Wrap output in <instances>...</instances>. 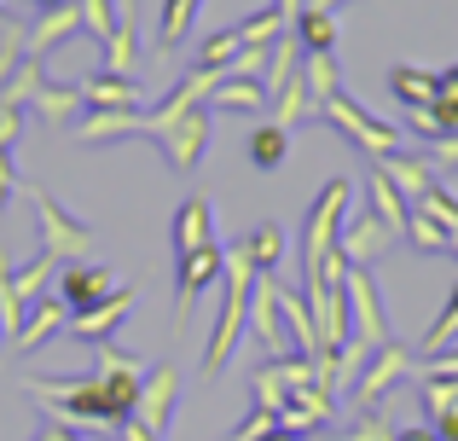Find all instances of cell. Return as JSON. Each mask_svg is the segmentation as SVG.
<instances>
[{
  "label": "cell",
  "mask_w": 458,
  "mask_h": 441,
  "mask_svg": "<svg viewBox=\"0 0 458 441\" xmlns=\"http://www.w3.org/2000/svg\"><path fill=\"white\" fill-rule=\"evenodd\" d=\"M250 296H256V267H250V256L233 244L226 261H221V314H215V337H209V349H203V372L209 377H221L226 360H233L238 331L250 326Z\"/></svg>",
  "instance_id": "2"
},
{
  "label": "cell",
  "mask_w": 458,
  "mask_h": 441,
  "mask_svg": "<svg viewBox=\"0 0 458 441\" xmlns=\"http://www.w3.org/2000/svg\"><path fill=\"white\" fill-rule=\"evenodd\" d=\"M273 430H279V412L256 407V412H250V419H244V424L233 430V441H261V436H273Z\"/></svg>",
  "instance_id": "39"
},
{
  "label": "cell",
  "mask_w": 458,
  "mask_h": 441,
  "mask_svg": "<svg viewBox=\"0 0 458 441\" xmlns=\"http://www.w3.org/2000/svg\"><path fill=\"white\" fill-rule=\"evenodd\" d=\"M140 377L146 366L116 354L111 343H99V366L81 377H23L35 401L47 412H58L64 424H81V430H123L134 419V401H140Z\"/></svg>",
  "instance_id": "1"
},
{
  "label": "cell",
  "mask_w": 458,
  "mask_h": 441,
  "mask_svg": "<svg viewBox=\"0 0 458 441\" xmlns=\"http://www.w3.org/2000/svg\"><path fill=\"white\" fill-rule=\"evenodd\" d=\"M429 169H458V134L429 140Z\"/></svg>",
  "instance_id": "40"
},
{
  "label": "cell",
  "mask_w": 458,
  "mask_h": 441,
  "mask_svg": "<svg viewBox=\"0 0 458 441\" xmlns=\"http://www.w3.org/2000/svg\"><path fill=\"white\" fill-rule=\"evenodd\" d=\"M273 12H279L284 23H296V18H302V12H308V0H273Z\"/></svg>",
  "instance_id": "46"
},
{
  "label": "cell",
  "mask_w": 458,
  "mask_h": 441,
  "mask_svg": "<svg viewBox=\"0 0 458 441\" xmlns=\"http://www.w3.org/2000/svg\"><path fill=\"white\" fill-rule=\"evenodd\" d=\"M244 53V41H238V30H221V35H209V41L198 47V70H221L226 76V64Z\"/></svg>",
  "instance_id": "36"
},
{
  "label": "cell",
  "mask_w": 458,
  "mask_h": 441,
  "mask_svg": "<svg viewBox=\"0 0 458 441\" xmlns=\"http://www.w3.org/2000/svg\"><path fill=\"white\" fill-rule=\"evenodd\" d=\"M81 30V18H76V6H58V12H41L35 23H23V58H35L41 64L53 47H64L70 35Z\"/></svg>",
  "instance_id": "17"
},
{
  "label": "cell",
  "mask_w": 458,
  "mask_h": 441,
  "mask_svg": "<svg viewBox=\"0 0 458 441\" xmlns=\"http://www.w3.org/2000/svg\"><path fill=\"white\" fill-rule=\"evenodd\" d=\"M41 64H35V58H23V64L18 70H12V76L6 81H0V105H12V111H23V105H30L35 99V88H41Z\"/></svg>",
  "instance_id": "31"
},
{
  "label": "cell",
  "mask_w": 458,
  "mask_h": 441,
  "mask_svg": "<svg viewBox=\"0 0 458 441\" xmlns=\"http://www.w3.org/2000/svg\"><path fill=\"white\" fill-rule=\"evenodd\" d=\"M279 35H291V23H284V18H279V12H273V6L250 12V18L238 23V41H244V47H273V41H279Z\"/></svg>",
  "instance_id": "33"
},
{
  "label": "cell",
  "mask_w": 458,
  "mask_h": 441,
  "mask_svg": "<svg viewBox=\"0 0 458 441\" xmlns=\"http://www.w3.org/2000/svg\"><path fill=\"white\" fill-rule=\"evenodd\" d=\"M18 192L35 204V221H41V256H53L58 267H76V261H93L99 250V233L88 221H76L53 192H41L35 181H18Z\"/></svg>",
  "instance_id": "3"
},
{
  "label": "cell",
  "mask_w": 458,
  "mask_h": 441,
  "mask_svg": "<svg viewBox=\"0 0 458 441\" xmlns=\"http://www.w3.org/2000/svg\"><path fill=\"white\" fill-rule=\"evenodd\" d=\"M348 198H354L348 181H331L319 198H313V209L302 221V273L308 279L336 256V238H343V221H348Z\"/></svg>",
  "instance_id": "4"
},
{
  "label": "cell",
  "mask_w": 458,
  "mask_h": 441,
  "mask_svg": "<svg viewBox=\"0 0 458 441\" xmlns=\"http://www.w3.org/2000/svg\"><path fill=\"white\" fill-rule=\"evenodd\" d=\"M406 238H412V250H424V256H447V226H436L424 216V209H412V216H406Z\"/></svg>",
  "instance_id": "35"
},
{
  "label": "cell",
  "mask_w": 458,
  "mask_h": 441,
  "mask_svg": "<svg viewBox=\"0 0 458 441\" xmlns=\"http://www.w3.org/2000/svg\"><path fill=\"white\" fill-rule=\"evenodd\" d=\"M64 326H70L64 296H58V291H41V296L30 302V314H23V326H18V337H12V349H18V354H35L47 337H58Z\"/></svg>",
  "instance_id": "15"
},
{
  "label": "cell",
  "mask_w": 458,
  "mask_h": 441,
  "mask_svg": "<svg viewBox=\"0 0 458 441\" xmlns=\"http://www.w3.org/2000/svg\"><path fill=\"white\" fill-rule=\"evenodd\" d=\"M146 134L163 146V157H168V169L174 174H191L203 163V146H209V111H186V116H168V123H151Z\"/></svg>",
  "instance_id": "6"
},
{
  "label": "cell",
  "mask_w": 458,
  "mask_h": 441,
  "mask_svg": "<svg viewBox=\"0 0 458 441\" xmlns=\"http://www.w3.org/2000/svg\"><path fill=\"white\" fill-rule=\"evenodd\" d=\"M343 296H348V331H354V343L383 349V343H389V319H383V296H377L371 267H348L343 273Z\"/></svg>",
  "instance_id": "7"
},
{
  "label": "cell",
  "mask_w": 458,
  "mask_h": 441,
  "mask_svg": "<svg viewBox=\"0 0 458 441\" xmlns=\"http://www.w3.org/2000/svg\"><path fill=\"white\" fill-rule=\"evenodd\" d=\"M244 151H250V163H256V169H279V163L291 157V128H279V123H261L256 134L244 140Z\"/></svg>",
  "instance_id": "27"
},
{
  "label": "cell",
  "mask_w": 458,
  "mask_h": 441,
  "mask_svg": "<svg viewBox=\"0 0 458 441\" xmlns=\"http://www.w3.org/2000/svg\"><path fill=\"white\" fill-rule=\"evenodd\" d=\"M424 424L441 441H458V377H424Z\"/></svg>",
  "instance_id": "19"
},
{
  "label": "cell",
  "mask_w": 458,
  "mask_h": 441,
  "mask_svg": "<svg viewBox=\"0 0 458 441\" xmlns=\"http://www.w3.org/2000/svg\"><path fill=\"white\" fill-rule=\"evenodd\" d=\"M412 372V354L401 349V343H383V349H371V360L360 366V377H354V407L360 412H377L383 407V395H389L401 377Z\"/></svg>",
  "instance_id": "9"
},
{
  "label": "cell",
  "mask_w": 458,
  "mask_h": 441,
  "mask_svg": "<svg viewBox=\"0 0 458 441\" xmlns=\"http://www.w3.org/2000/svg\"><path fill=\"white\" fill-rule=\"evenodd\" d=\"M198 6L203 0H163V30H157V47H180L186 41V30H191V18H198Z\"/></svg>",
  "instance_id": "32"
},
{
  "label": "cell",
  "mask_w": 458,
  "mask_h": 441,
  "mask_svg": "<svg viewBox=\"0 0 458 441\" xmlns=\"http://www.w3.org/2000/svg\"><path fill=\"white\" fill-rule=\"evenodd\" d=\"M134 58H140V30L134 18H123L111 30V41H105V70H116V76H134Z\"/></svg>",
  "instance_id": "30"
},
{
  "label": "cell",
  "mask_w": 458,
  "mask_h": 441,
  "mask_svg": "<svg viewBox=\"0 0 458 441\" xmlns=\"http://www.w3.org/2000/svg\"><path fill=\"white\" fill-rule=\"evenodd\" d=\"M302 81H308L313 111H319L331 93H343V88H336V53H302Z\"/></svg>",
  "instance_id": "29"
},
{
  "label": "cell",
  "mask_w": 458,
  "mask_h": 441,
  "mask_svg": "<svg viewBox=\"0 0 458 441\" xmlns=\"http://www.w3.org/2000/svg\"><path fill=\"white\" fill-rule=\"evenodd\" d=\"M394 436H401V430H394V424L383 419V407H377V412H360L354 430H348L343 441H394Z\"/></svg>",
  "instance_id": "38"
},
{
  "label": "cell",
  "mask_w": 458,
  "mask_h": 441,
  "mask_svg": "<svg viewBox=\"0 0 458 441\" xmlns=\"http://www.w3.org/2000/svg\"><path fill=\"white\" fill-rule=\"evenodd\" d=\"M12 192H18V163H12V146H0V216H6Z\"/></svg>",
  "instance_id": "41"
},
{
  "label": "cell",
  "mask_w": 458,
  "mask_h": 441,
  "mask_svg": "<svg viewBox=\"0 0 458 441\" xmlns=\"http://www.w3.org/2000/svg\"><path fill=\"white\" fill-rule=\"evenodd\" d=\"M35 441H81V436L70 430V424H41V436H35Z\"/></svg>",
  "instance_id": "45"
},
{
  "label": "cell",
  "mask_w": 458,
  "mask_h": 441,
  "mask_svg": "<svg viewBox=\"0 0 458 441\" xmlns=\"http://www.w3.org/2000/svg\"><path fill=\"white\" fill-rule=\"evenodd\" d=\"M389 244H394V233L371 216V209H354V216L343 221V238H336V250L348 256V267H371L377 256H389Z\"/></svg>",
  "instance_id": "13"
},
{
  "label": "cell",
  "mask_w": 458,
  "mask_h": 441,
  "mask_svg": "<svg viewBox=\"0 0 458 441\" xmlns=\"http://www.w3.org/2000/svg\"><path fill=\"white\" fill-rule=\"evenodd\" d=\"M377 169L394 181V192H401L406 204H418V198L436 186V169H429V157H412V151H389V157H377Z\"/></svg>",
  "instance_id": "20"
},
{
  "label": "cell",
  "mask_w": 458,
  "mask_h": 441,
  "mask_svg": "<svg viewBox=\"0 0 458 441\" xmlns=\"http://www.w3.org/2000/svg\"><path fill=\"white\" fill-rule=\"evenodd\" d=\"M81 105L88 111H140V81L134 76H116V70H99V76L76 81Z\"/></svg>",
  "instance_id": "18"
},
{
  "label": "cell",
  "mask_w": 458,
  "mask_h": 441,
  "mask_svg": "<svg viewBox=\"0 0 458 441\" xmlns=\"http://www.w3.org/2000/svg\"><path fill=\"white\" fill-rule=\"evenodd\" d=\"M18 134H23V111L0 105V146H18Z\"/></svg>",
  "instance_id": "42"
},
{
  "label": "cell",
  "mask_w": 458,
  "mask_h": 441,
  "mask_svg": "<svg viewBox=\"0 0 458 441\" xmlns=\"http://www.w3.org/2000/svg\"><path fill=\"white\" fill-rule=\"evenodd\" d=\"M366 192H371V216L389 226L394 238H406V216H412V204H406V198L394 192V181L377 169V163H371V174H366Z\"/></svg>",
  "instance_id": "21"
},
{
  "label": "cell",
  "mask_w": 458,
  "mask_h": 441,
  "mask_svg": "<svg viewBox=\"0 0 458 441\" xmlns=\"http://www.w3.org/2000/svg\"><path fill=\"white\" fill-rule=\"evenodd\" d=\"M168 238H174V256L209 250V244H215V209H209V198H186V204L174 209V226H168Z\"/></svg>",
  "instance_id": "16"
},
{
  "label": "cell",
  "mask_w": 458,
  "mask_h": 441,
  "mask_svg": "<svg viewBox=\"0 0 458 441\" xmlns=\"http://www.w3.org/2000/svg\"><path fill=\"white\" fill-rule=\"evenodd\" d=\"M291 35L302 41V53H336V12H325V6H308L302 18L291 23Z\"/></svg>",
  "instance_id": "25"
},
{
  "label": "cell",
  "mask_w": 458,
  "mask_h": 441,
  "mask_svg": "<svg viewBox=\"0 0 458 441\" xmlns=\"http://www.w3.org/2000/svg\"><path fill=\"white\" fill-rule=\"evenodd\" d=\"M441 99H458V64L441 70Z\"/></svg>",
  "instance_id": "47"
},
{
  "label": "cell",
  "mask_w": 458,
  "mask_h": 441,
  "mask_svg": "<svg viewBox=\"0 0 458 441\" xmlns=\"http://www.w3.org/2000/svg\"><path fill=\"white\" fill-rule=\"evenodd\" d=\"M394 441H441V436H436V430H429V424H424V430H401Z\"/></svg>",
  "instance_id": "48"
},
{
  "label": "cell",
  "mask_w": 458,
  "mask_h": 441,
  "mask_svg": "<svg viewBox=\"0 0 458 441\" xmlns=\"http://www.w3.org/2000/svg\"><path fill=\"white\" fill-rule=\"evenodd\" d=\"M221 261H226V250H221V244L191 250V256H174V331L186 326L191 302H198V296L209 291L215 279H221Z\"/></svg>",
  "instance_id": "10"
},
{
  "label": "cell",
  "mask_w": 458,
  "mask_h": 441,
  "mask_svg": "<svg viewBox=\"0 0 458 441\" xmlns=\"http://www.w3.org/2000/svg\"><path fill=\"white\" fill-rule=\"evenodd\" d=\"M111 291H116V273L105 267V261H76V267H64V279H58V296H64L70 314H88V308H99Z\"/></svg>",
  "instance_id": "14"
},
{
  "label": "cell",
  "mask_w": 458,
  "mask_h": 441,
  "mask_svg": "<svg viewBox=\"0 0 458 441\" xmlns=\"http://www.w3.org/2000/svg\"><path fill=\"white\" fill-rule=\"evenodd\" d=\"M76 18H81V35H93V41H111V30H116V23H123V18H116V6H111V0H76Z\"/></svg>",
  "instance_id": "34"
},
{
  "label": "cell",
  "mask_w": 458,
  "mask_h": 441,
  "mask_svg": "<svg viewBox=\"0 0 458 441\" xmlns=\"http://www.w3.org/2000/svg\"><path fill=\"white\" fill-rule=\"evenodd\" d=\"M128 314H134V291H128V284H116V291L105 296L99 308H88V314H70L64 337H76V343H111L116 331H123Z\"/></svg>",
  "instance_id": "12"
},
{
  "label": "cell",
  "mask_w": 458,
  "mask_h": 441,
  "mask_svg": "<svg viewBox=\"0 0 458 441\" xmlns=\"http://www.w3.org/2000/svg\"><path fill=\"white\" fill-rule=\"evenodd\" d=\"M53 267H58L53 256H35L30 267H0V326H6V337H18L23 314H30V302L47 291Z\"/></svg>",
  "instance_id": "8"
},
{
  "label": "cell",
  "mask_w": 458,
  "mask_h": 441,
  "mask_svg": "<svg viewBox=\"0 0 458 441\" xmlns=\"http://www.w3.org/2000/svg\"><path fill=\"white\" fill-rule=\"evenodd\" d=\"M215 111H261L267 105V88H261V76H221L209 93Z\"/></svg>",
  "instance_id": "23"
},
{
  "label": "cell",
  "mask_w": 458,
  "mask_h": 441,
  "mask_svg": "<svg viewBox=\"0 0 458 441\" xmlns=\"http://www.w3.org/2000/svg\"><path fill=\"white\" fill-rule=\"evenodd\" d=\"M406 123H412V134H424V140H447V134H458V99L418 105V111H406Z\"/></svg>",
  "instance_id": "28"
},
{
  "label": "cell",
  "mask_w": 458,
  "mask_h": 441,
  "mask_svg": "<svg viewBox=\"0 0 458 441\" xmlns=\"http://www.w3.org/2000/svg\"><path fill=\"white\" fill-rule=\"evenodd\" d=\"M389 88H394V99H401L406 111H418V105H436V99H441V70L394 64V70H389Z\"/></svg>",
  "instance_id": "22"
},
{
  "label": "cell",
  "mask_w": 458,
  "mask_h": 441,
  "mask_svg": "<svg viewBox=\"0 0 458 441\" xmlns=\"http://www.w3.org/2000/svg\"><path fill=\"white\" fill-rule=\"evenodd\" d=\"M238 250L250 256V267L256 273H279V261H284V233L273 221H261V226H250L244 238H238Z\"/></svg>",
  "instance_id": "24"
},
{
  "label": "cell",
  "mask_w": 458,
  "mask_h": 441,
  "mask_svg": "<svg viewBox=\"0 0 458 441\" xmlns=\"http://www.w3.org/2000/svg\"><path fill=\"white\" fill-rule=\"evenodd\" d=\"M424 377H458V349L453 354H424Z\"/></svg>",
  "instance_id": "43"
},
{
  "label": "cell",
  "mask_w": 458,
  "mask_h": 441,
  "mask_svg": "<svg viewBox=\"0 0 458 441\" xmlns=\"http://www.w3.org/2000/svg\"><path fill=\"white\" fill-rule=\"evenodd\" d=\"M453 337H458V284L447 291V302H441L436 326H429V337H424V354H441V349H447Z\"/></svg>",
  "instance_id": "37"
},
{
  "label": "cell",
  "mask_w": 458,
  "mask_h": 441,
  "mask_svg": "<svg viewBox=\"0 0 458 441\" xmlns=\"http://www.w3.org/2000/svg\"><path fill=\"white\" fill-rule=\"evenodd\" d=\"M319 123L343 128V134L354 140V146L366 151L371 163H377V157H389V151H401V134H394L389 123H377V116H371L366 105H354V99H348V93H331V99L319 105Z\"/></svg>",
  "instance_id": "5"
},
{
  "label": "cell",
  "mask_w": 458,
  "mask_h": 441,
  "mask_svg": "<svg viewBox=\"0 0 458 441\" xmlns=\"http://www.w3.org/2000/svg\"><path fill=\"white\" fill-rule=\"evenodd\" d=\"M30 105H35V111H41L53 128H58V123H76V116L88 111V105H81V88H58V81H41Z\"/></svg>",
  "instance_id": "26"
},
{
  "label": "cell",
  "mask_w": 458,
  "mask_h": 441,
  "mask_svg": "<svg viewBox=\"0 0 458 441\" xmlns=\"http://www.w3.org/2000/svg\"><path fill=\"white\" fill-rule=\"evenodd\" d=\"M174 407H180V372L174 366H151L146 377H140V401H134V419L146 424L151 436H163L168 430V419H174Z\"/></svg>",
  "instance_id": "11"
},
{
  "label": "cell",
  "mask_w": 458,
  "mask_h": 441,
  "mask_svg": "<svg viewBox=\"0 0 458 441\" xmlns=\"http://www.w3.org/2000/svg\"><path fill=\"white\" fill-rule=\"evenodd\" d=\"M116 441H163V436H151V430H146V424H140V419H128L123 430H116Z\"/></svg>",
  "instance_id": "44"
}]
</instances>
